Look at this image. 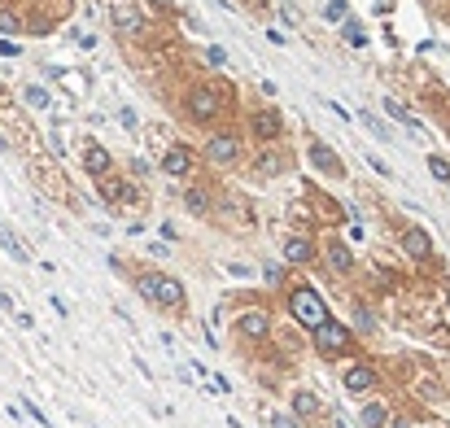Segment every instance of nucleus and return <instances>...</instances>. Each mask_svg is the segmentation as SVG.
Returning <instances> with one entry per match:
<instances>
[{"label":"nucleus","mask_w":450,"mask_h":428,"mask_svg":"<svg viewBox=\"0 0 450 428\" xmlns=\"http://www.w3.org/2000/svg\"><path fill=\"white\" fill-rule=\"evenodd\" d=\"M136 293L149 297V302L162 306V311H184V306H188L184 284L175 280V276H162V271H145V276L136 280Z\"/></svg>","instance_id":"f257e3e1"},{"label":"nucleus","mask_w":450,"mask_h":428,"mask_svg":"<svg viewBox=\"0 0 450 428\" xmlns=\"http://www.w3.org/2000/svg\"><path fill=\"white\" fill-rule=\"evenodd\" d=\"M289 315L298 319L302 328H319L328 319V306H324V297H319V289H311V284H298V289L289 293Z\"/></svg>","instance_id":"f03ea898"},{"label":"nucleus","mask_w":450,"mask_h":428,"mask_svg":"<svg viewBox=\"0 0 450 428\" xmlns=\"http://www.w3.org/2000/svg\"><path fill=\"white\" fill-rule=\"evenodd\" d=\"M219 110H223V92L215 83H197V88L188 92V101H184V114L193 118V123H210Z\"/></svg>","instance_id":"7ed1b4c3"},{"label":"nucleus","mask_w":450,"mask_h":428,"mask_svg":"<svg viewBox=\"0 0 450 428\" xmlns=\"http://www.w3.org/2000/svg\"><path fill=\"white\" fill-rule=\"evenodd\" d=\"M315 350H319V354H346V350H350V328L337 324V319L328 315L324 324L315 328Z\"/></svg>","instance_id":"20e7f679"},{"label":"nucleus","mask_w":450,"mask_h":428,"mask_svg":"<svg viewBox=\"0 0 450 428\" xmlns=\"http://www.w3.org/2000/svg\"><path fill=\"white\" fill-rule=\"evenodd\" d=\"M206 158L215 162V166H236V162H241V136L215 132V136L206 140Z\"/></svg>","instance_id":"39448f33"},{"label":"nucleus","mask_w":450,"mask_h":428,"mask_svg":"<svg viewBox=\"0 0 450 428\" xmlns=\"http://www.w3.org/2000/svg\"><path fill=\"white\" fill-rule=\"evenodd\" d=\"M250 132L263 140V145H271V140L284 136V114L280 110H254L250 114Z\"/></svg>","instance_id":"423d86ee"},{"label":"nucleus","mask_w":450,"mask_h":428,"mask_svg":"<svg viewBox=\"0 0 450 428\" xmlns=\"http://www.w3.org/2000/svg\"><path fill=\"white\" fill-rule=\"evenodd\" d=\"M101 197L110 201V206H132V201L140 197V188H136L132 180H118V175L110 171V175L101 180Z\"/></svg>","instance_id":"0eeeda50"},{"label":"nucleus","mask_w":450,"mask_h":428,"mask_svg":"<svg viewBox=\"0 0 450 428\" xmlns=\"http://www.w3.org/2000/svg\"><path fill=\"white\" fill-rule=\"evenodd\" d=\"M110 18H114V27L123 31V35H145V9H136V5H114L110 9Z\"/></svg>","instance_id":"6e6552de"},{"label":"nucleus","mask_w":450,"mask_h":428,"mask_svg":"<svg viewBox=\"0 0 450 428\" xmlns=\"http://www.w3.org/2000/svg\"><path fill=\"white\" fill-rule=\"evenodd\" d=\"M162 171H167L171 180H184V175L193 171V149H188V145H171L167 153H162Z\"/></svg>","instance_id":"1a4fd4ad"},{"label":"nucleus","mask_w":450,"mask_h":428,"mask_svg":"<svg viewBox=\"0 0 450 428\" xmlns=\"http://www.w3.org/2000/svg\"><path fill=\"white\" fill-rule=\"evenodd\" d=\"M84 171L92 175V180H105V175L114 171L110 149H105V145H88V149H84Z\"/></svg>","instance_id":"9d476101"},{"label":"nucleus","mask_w":450,"mask_h":428,"mask_svg":"<svg viewBox=\"0 0 450 428\" xmlns=\"http://www.w3.org/2000/svg\"><path fill=\"white\" fill-rule=\"evenodd\" d=\"M311 162H315V166H319L324 175H333V180H341V175H346V166L337 162V153L328 149L324 140H315V145H311Z\"/></svg>","instance_id":"9b49d317"},{"label":"nucleus","mask_w":450,"mask_h":428,"mask_svg":"<svg viewBox=\"0 0 450 428\" xmlns=\"http://www.w3.org/2000/svg\"><path fill=\"white\" fill-rule=\"evenodd\" d=\"M184 206L193 210V214H210V210H215V193L201 188V184H188L184 188Z\"/></svg>","instance_id":"f8f14e48"},{"label":"nucleus","mask_w":450,"mask_h":428,"mask_svg":"<svg viewBox=\"0 0 450 428\" xmlns=\"http://www.w3.org/2000/svg\"><path fill=\"white\" fill-rule=\"evenodd\" d=\"M402 249H407L411 258H429L433 241H429V232H424V228H407V232H402Z\"/></svg>","instance_id":"ddd939ff"},{"label":"nucleus","mask_w":450,"mask_h":428,"mask_svg":"<svg viewBox=\"0 0 450 428\" xmlns=\"http://www.w3.org/2000/svg\"><path fill=\"white\" fill-rule=\"evenodd\" d=\"M341 380H346V389H350V394H367V389L376 385V372L359 363V367H346V376H341Z\"/></svg>","instance_id":"4468645a"},{"label":"nucleus","mask_w":450,"mask_h":428,"mask_svg":"<svg viewBox=\"0 0 450 428\" xmlns=\"http://www.w3.org/2000/svg\"><path fill=\"white\" fill-rule=\"evenodd\" d=\"M315 258V245L306 241V236H289V241H284V263H311Z\"/></svg>","instance_id":"2eb2a0df"},{"label":"nucleus","mask_w":450,"mask_h":428,"mask_svg":"<svg viewBox=\"0 0 450 428\" xmlns=\"http://www.w3.org/2000/svg\"><path fill=\"white\" fill-rule=\"evenodd\" d=\"M324 258H328V267H333L337 276H350V271H354V254H350V249L341 245V241L328 245V249H324Z\"/></svg>","instance_id":"dca6fc26"},{"label":"nucleus","mask_w":450,"mask_h":428,"mask_svg":"<svg viewBox=\"0 0 450 428\" xmlns=\"http://www.w3.org/2000/svg\"><path fill=\"white\" fill-rule=\"evenodd\" d=\"M236 328H241V337H254V341L267 337V311H245Z\"/></svg>","instance_id":"f3484780"},{"label":"nucleus","mask_w":450,"mask_h":428,"mask_svg":"<svg viewBox=\"0 0 450 428\" xmlns=\"http://www.w3.org/2000/svg\"><path fill=\"white\" fill-rule=\"evenodd\" d=\"M22 105L40 114V110H49V105H53V97H49L44 88H40V83H27V88H22Z\"/></svg>","instance_id":"a211bd4d"},{"label":"nucleus","mask_w":450,"mask_h":428,"mask_svg":"<svg viewBox=\"0 0 450 428\" xmlns=\"http://www.w3.org/2000/svg\"><path fill=\"white\" fill-rule=\"evenodd\" d=\"M385 114H389V118H398L402 127H411V132H420V118L411 114V110H407L402 101H389V97H385Z\"/></svg>","instance_id":"6ab92c4d"},{"label":"nucleus","mask_w":450,"mask_h":428,"mask_svg":"<svg viewBox=\"0 0 450 428\" xmlns=\"http://www.w3.org/2000/svg\"><path fill=\"white\" fill-rule=\"evenodd\" d=\"M0 245H5V249H9V258H18V263H31V254H27V245H22V241H18V236H14V232H9V228H5V223H0Z\"/></svg>","instance_id":"aec40b11"},{"label":"nucleus","mask_w":450,"mask_h":428,"mask_svg":"<svg viewBox=\"0 0 450 428\" xmlns=\"http://www.w3.org/2000/svg\"><path fill=\"white\" fill-rule=\"evenodd\" d=\"M293 411H298L302 420H311V415H319V398L306 394V389H298V394H293Z\"/></svg>","instance_id":"412c9836"},{"label":"nucleus","mask_w":450,"mask_h":428,"mask_svg":"<svg viewBox=\"0 0 450 428\" xmlns=\"http://www.w3.org/2000/svg\"><path fill=\"white\" fill-rule=\"evenodd\" d=\"M359 123H363V127H367V132H372L376 140H381V145H389V127H385V123H381V118H376L372 110H359Z\"/></svg>","instance_id":"4be33fe9"},{"label":"nucleus","mask_w":450,"mask_h":428,"mask_svg":"<svg viewBox=\"0 0 450 428\" xmlns=\"http://www.w3.org/2000/svg\"><path fill=\"white\" fill-rule=\"evenodd\" d=\"M341 31H346V44H354V49H363V44H367V31L359 27V22H341Z\"/></svg>","instance_id":"5701e85b"},{"label":"nucleus","mask_w":450,"mask_h":428,"mask_svg":"<svg viewBox=\"0 0 450 428\" xmlns=\"http://www.w3.org/2000/svg\"><path fill=\"white\" fill-rule=\"evenodd\" d=\"M385 420H389V411L381 407V402H372V407L363 411V424H367V428H385Z\"/></svg>","instance_id":"b1692460"},{"label":"nucleus","mask_w":450,"mask_h":428,"mask_svg":"<svg viewBox=\"0 0 450 428\" xmlns=\"http://www.w3.org/2000/svg\"><path fill=\"white\" fill-rule=\"evenodd\" d=\"M429 171H433V180L450 184V162H446V158H437V153H433V158H429Z\"/></svg>","instance_id":"393cba45"},{"label":"nucleus","mask_w":450,"mask_h":428,"mask_svg":"<svg viewBox=\"0 0 450 428\" xmlns=\"http://www.w3.org/2000/svg\"><path fill=\"white\" fill-rule=\"evenodd\" d=\"M280 166H284V158H280V153H267V158L258 162V175H276Z\"/></svg>","instance_id":"a878e982"},{"label":"nucleus","mask_w":450,"mask_h":428,"mask_svg":"<svg viewBox=\"0 0 450 428\" xmlns=\"http://www.w3.org/2000/svg\"><path fill=\"white\" fill-rule=\"evenodd\" d=\"M324 18H328V22H346V0H328Z\"/></svg>","instance_id":"bb28decb"},{"label":"nucleus","mask_w":450,"mask_h":428,"mask_svg":"<svg viewBox=\"0 0 450 428\" xmlns=\"http://www.w3.org/2000/svg\"><path fill=\"white\" fill-rule=\"evenodd\" d=\"M118 123H123L127 132H140V118H136V110H118Z\"/></svg>","instance_id":"cd10ccee"},{"label":"nucleus","mask_w":450,"mask_h":428,"mask_svg":"<svg viewBox=\"0 0 450 428\" xmlns=\"http://www.w3.org/2000/svg\"><path fill=\"white\" fill-rule=\"evenodd\" d=\"M206 62L210 66H223V62H228V53H223L219 44H206Z\"/></svg>","instance_id":"c85d7f7f"},{"label":"nucleus","mask_w":450,"mask_h":428,"mask_svg":"<svg viewBox=\"0 0 450 428\" xmlns=\"http://www.w3.org/2000/svg\"><path fill=\"white\" fill-rule=\"evenodd\" d=\"M354 319H359V328H363V332H372V328H376V319H372V315H367V311H363V306H354Z\"/></svg>","instance_id":"c756f323"},{"label":"nucleus","mask_w":450,"mask_h":428,"mask_svg":"<svg viewBox=\"0 0 450 428\" xmlns=\"http://www.w3.org/2000/svg\"><path fill=\"white\" fill-rule=\"evenodd\" d=\"M22 407H27V411H31V420H40V428H49V420H44V411H40V407H35V402H31V398H27V402H22Z\"/></svg>","instance_id":"7c9ffc66"},{"label":"nucleus","mask_w":450,"mask_h":428,"mask_svg":"<svg viewBox=\"0 0 450 428\" xmlns=\"http://www.w3.org/2000/svg\"><path fill=\"white\" fill-rule=\"evenodd\" d=\"M210 389H215V394H232V385H228V376H215V380H210Z\"/></svg>","instance_id":"2f4dec72"},{"label":"nucleus","mask_w":450,"mask_h":428,"mask_svg":"<svg viewBox=\"0 0 450 428\" xmlns=\"http://www.w3.org/2000/svg\"><path fill=\"white\" fill-rule=\"evenodd\" d=\"M328 110H333V114H337V118H341V123H350V118H354V114H350V110H346V105H337V101H328Z\"/></svg>","instance_id":"473e14b6"},{"label":"nucleus","mask_w":450,"mask_h":428,"mask_svg":"<svg viewBox=\"0 0 450 428\" xmlns=\"http://www.w3.org/2000/svg\"><path fill=\"white\" fill-rule=\"evenodd\" d=\"M0 31H18V18L14 14H0Z\"/></svg>","instance_id":"72a5a7b5"},{"label":"nucleus","mask_w":450,"mask_h":428,"mask_svg":"<svg viewBox=\"0 0 450 428\" xmlns=\"http://www.w3.org/2000/svg\"><path fill=\"white\" fill-rule=\"evenodd\" d=\"M22 49H18V44H9V40H0V57H18Z\"/></svg>","instance_id":"f704fd0d"},{"label":"nucleus","mask_w":450,"mask_h":428,"mask_svg":"<svg viewBox=\"0 0 450 428\" xmlns=\"http://www.w3.org/2000/svg\"><path fill=\"white\" fill-rule=\"evenodd\" d=\"M271 428H298V424H293L289 415H271Z\"/></svg>","instance_id":"c9c22d12"},{"label":"nucleus","mask_w":450,"mask_h":428,"mask_svg":"<svg viewBox=\"0 0 450 428\" xmlns=\"http://www.w3.org/2000/svg\"><path fill=\"white\" fill-rule=\"evenodd\" d=\"M367 162H372V171H376V175H385V180H389V162H381V158H367Z\"/></svg>","instance_id":"e433bc0d"},{"label":"nucleus","mask_w":450,"mask_h":428,"mask_svg":"<svg viewBox=\"0 0 450 428\" xmlns=\"http://www.w3.org/2000/svg\"><path fill=\"white\" fill-rule=\"evenodd\" d=\"M132 175H149V162L145 158H132Z\"/></svg>","instance_id":"4c0bfd02"},{"label":"nucleus","mask_w":450,"mask_h":428,"mask_svg":"<svg viewBox=\"0 0 450 428\" xmlns=\"http://www.w3.org/2000/svg\"><path fill=\"white\" fill-rule=\"evenodd\" d=\"M267 284H280V263H267Z\"/></svg>","instance_id":"58836bf2"},{"label":"nucleus","mask_w":450,"mask_h":428,"mask_svg":"<svg viewBox=\"0 0 450 428\" xmlns=\"http://www.w3.org/2000/svg\"><path fill=\"white\" fill-rule=\"evenodd\" d=\"M0 306H5V311H14V302H9V293L0 289Z\"/></svg>","instance_id":"ea45409f"},{"label":"nucleus","mask_w":450,"mask_h":428,"mask_svg":"<svg viewBox=\"0 0 450 428\" xmlns=\"http://www.w3.org/2000/svg\"><path fill=\"white\" fill-rule=\"evenodd\" d=\"M0 149H9V145H5V136H0Z\"/></svg>","instance_id":"a19ab883"},{"label":"nucleus","mask_w":450,"mask_h":428,"mask_svg":"<svg viewBox=\"0 0 450 428\" xmlns=\"http://www.w3.org/2000/svg\"><path fill=\"white\" fill-rule=\"evenodd\" d=\"M446 302H450V284H446Z\"/></svg>","instance_id":"79ce46f5"},{"label":"nucleus","mask_w":450,"mask_h":428,"mask_svg":"<svg viewBox=\"0 0 450 428\" xmlns=\"http://www.w3.org/2000/svg\"><path fill=\"white\" fill-rule=\"evenodd\" d=\"M394 428H407V424H402V420H398V424H394Z\"/></svg>","instance_id":"37998d69"},{"label":"nucleus","mask_w":450,"mask_h":428,"mask_svg":"<svg viewBox=\"0 0 450 428\" xmlns=\"http://www.w3.org/2000/svg\"><path fill=\"white\" fill-rule=\"evenodd\" d=\"M0 101H5V92H0Z\"/></svg>","instance_id":"c03bdc74"}]
</instances>
